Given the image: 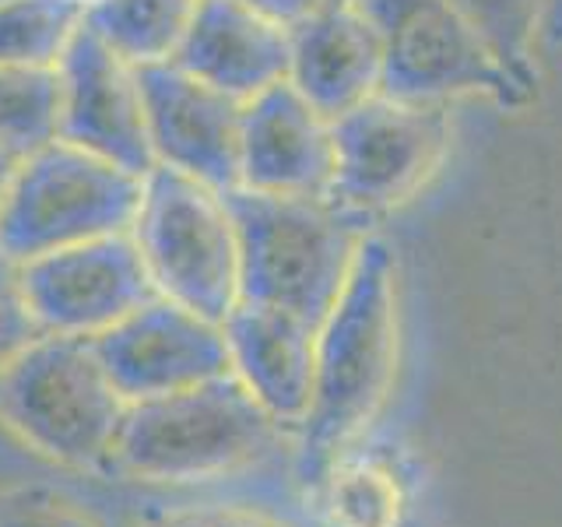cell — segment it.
Returning a JSON list of instances; mask_svg holds the SVG:
<instances>
[{
	"label": "cell",
	"mask_w": 562,
	"mask_h": 527,
	"mask_svg": "<svg viewBox=\"0 0 562 527\" xmlns=\"http://www.w3.org/2000/svg\"><path fill=\"white\" fill-rule=\"evenodd\" d=\"M60 137V67L0 64V148L25 158Z\"/></svg>",
	"instance_id": "ac0fdd59"
},
{
	"label": "cell",
	"mask_w": 562,
	"mask_h": 527,
	"mask_svg": "<svg viewBox=\"0 0 562 527\" xmlns=\"http://www.w3.org/2000/svg\"><path fill=\"white\" fill-rule=\"evenodd\" d=\"M383 35V92L450 105L488 96L520 105L531 96L506 75L450 0H359Z\"/></svg>",
	"instance_id": "ba28073f"
},
{
	"label": "cell",
	"mask_w": 562,
	"mask_h": 527,
	"mask_svg": "<svg viewBox=\"0 0 562 527\" xmlns=\"http://www.w3.org/2000/svg\"><path fill=\"white\" fill-rule=\"evenodd\" d=\"M22 278L43 330L70 338H99L158 295L131 233L22 260Z\"/></svg>",
	"instance_id": "9c48e42d"
},
{
	"label": "cell",
	"mask_w": 562,
	"mask_h": 527,
	"mask_svg": "<svg viewBox=\"0 0 562 527\" xmlns=\"http://www.w3.org/2000/svg\"><path fill=\"white\" fill-rule=\"evenodd\" d=\"M239 239V299L324 324L338 303L369 225L327 193L225 190Z\"/></svg>",
	"instance_id": "7a4b0ae2"
},
{
	"label": "cell",
	"mask_w": 562,
	"mask_h": 527,
	"mask_svg": "<svg viewBox=\"0 0 562 527\" xmlns=\"http://www.w3.org/2000/svg\"><path fill=\"white\" fill-rule=\"evenodd\" d=\"M228 373L281 429H299L310 412L316 327L289 310L239 299L222 321Z\"/></svg>",
	"instance_id": "5bb4252c"
},
{
	"label": "cell",
	"mask_w": 562,
	"mask_h": 527,
	"mask_svg": "<svg viewBox=\"0 0 562 527\" xmlns=\"http://www.w3.org/2000/svg\"><path fill=\"white\" fill-rule=\"evenodd\" d=\"M334 509L351 527H376L386 517V503L376 492L373 474H345L341 482H334Z\"/></svg>",
	"instance_id": "603a6c76"
},
{
	"label": "cell",
	"mask_w": 562,
	"mask_h": 527,
	"mask_svg": "<svg viewBox=\"0 0 562 527\" xmlns=\"http://www.w3.org/2000/svg\"><path fill=\"white\" fill-rule=\"evenodd\" d=\"M450 4L474 29L496 64L531 96L538 81L535 53L541 49V22L549 0H450Z\"/></svg>",
	"instance_id": "d6986e66"
},
{
	"label": "cell",
	"mask_w": 562,
	"mask_h": 527,
	"mask_svg": "<svg viewBox=\"0 0 562 527\" xmlns=\"http://www.w3.org/2000/svg\"><path fill=\"white\" fill-rule=\"evenodd\" d=\"M0 527H102L78 503L49 489H4L0 492Z\"/></svg>",
	"instance_id": "7402d4cb"
},
{
	"label": "cell",
	"mask_w": 562,
	"mask_h": 527,
	"mask_svg": "<svg viewBox=\"0 0 562 527\" xmlns=\"http://www.w3.org/2000/svg\"><path fill=\"white\" fill-rule=\"evenodd\" d=\"M559 46H562V0H549L541 22V49H559Z\"/></svg>",
	"instance_id": "484cf974"
},
{
	"label": "cell",
	"mask_w": 562,
	"mask_h": 527,
	"mask_svg": "<svg viewBox=\"0 0 562 527\" xmlns=\"http://www.w3.org/2000/svg\"><path fill=\"white\" fill-rule=\"evenodd\" d=\"M14 169H18V155H11L8 148H0V215H4V201H8V190L14 180Z\"/></svg>",
	"instance_id": "4316f807"
},
{
	"label": "cell",
	"mask_w": 562,
	"mask_h": 527,
	"mask_svg": "<svg viewBox=\"0 0 562 527\" xmlns=\"http://www.w3.org/2000/svg\"><path fill=\"white\" fill-rule=\"evenodd\" d=\"M289 81L327 120L383 92V35L359 0L289 25Z\"/></svg>",
	"instance_id": "9a60e30c"
},
{
	"label": "cell",
	"mask_w": 562,
	"mask_h": 527,
	"mask_svg": "<svg viewBox=\"0 0 562 527\" xmlns=\"http://www.w3.org/2000/svg\"><path fill=\"white\" fill-rule=\"evenodd\" d=\"M95 348L127 404L180 394L228 373L222 324L166 295H151L127 321L99 334Z\"/></svg>",
	"instance_id": "30bf717a"
},
{
	"label": "cell",
	"mask_w": 562,
	"mask_h": 527,
	"mask_svg": "<svg viewBox=\"0 0 562 527\" xmlns=\"http://www.w3.org/2000/svg\"><path fill=\"white\" fill-rule=\"evenodd\" d=\"M140 88L155 166L233 190L239 183L243 102L190 75L176 60L140 67Z\"/></svg>",
	"instance_id": "7c38bea8"
},
{
	"label": "cell",
	"mask_w": 562,
	"mask_h": 527,
	"mask_svg": "<svg viewBox=\"0 0 562 527\" xmlns=\"http://www.w3.org/2000/svg\"><path fill=\"white\" fill-rule=\"evenodd\" d=\"M43 334L46 330L25 292L22 260H14L8 250H0V377H4Z\"/></svg>",
	"instance_id": "44dd1931"
},
{
	"label": "cell",
	"mask_w": 562,
	"mask_h": 527,
	"mask_svg": "<svg viewBox=\"0 0 562 527\" xmlns=\"http://www.w3.org/2000/svg\"><path fill=\"white\" fill-rule=\"evenodd\" d=\"M145 527H292L278 517L257 514V509H236V506H204L187 509V514H172L162 520H151Z\"/></svg>",
	"instance_id": "cb8c5ba5"
},
{
	"label": "cell",
	"mask_w": 562,
	"mask_h": 527,
	"mask_svg": "<svg viewBox=\"0 0 562 527\" xmlns=\"http://www.w3.org/2000/svg\"><path fill=\"white\" fill-rule=\"evenodd\" d=\"M131 236L158 295L211 321L239 303V239L225 190L187 172H145Z\"/></svg>",
	"instance_id": "5b68a950"
},
{
	"label": "cell",
	"mask_w": 562,
	"mask_h": 527,
	"mask_svg": "<svg viewBox=\"0 0 562 527\" xmlns=\"http://www.w3.org/2000/svg\"><path fill=\"white\" fill-rule=\"evenodd\" d=\"M334 176V120L278 81L243 102L239 183L263 193H327Z\"/></svg>",
	"instance_id": "4fadbf2b"
},
{
	"label": "cell",
	"mask_w": 562,
	"mask_h": 527,
	"mask_svg": "<svg viewBox=\"0 0 562 527\" xmlns=\"http://www.w3.org/2000/svg\"><path fill=\"white\" fill-rule=\"evenodd\" d=\"M172 60L246 102L263 88L289 81V25L243 0H198Z\"/></svg>",
	"instance_id": "2e32d148"
},
{
	"label": "cell",
	"mask_w": 562,
	"mask_h": 527,
	"mask_svg": "<svg viewBox=\"0 0 562 527\" xmlns=\"http://www.w3.org/2000/svg\"><path fill=\"white\" fill-rule=\"evenodd\" d=\"M278 422L225 373L127 408L110 464L137 482H204L257 464L281 439Z\"/></svg>",
	"instance_id": "3957f363"
},
{
	"label": "cell",
	"mask_w": 562,
	"mask_h": 527,
	"mask_svg": "<svg viewBox=\"0 0 562 527\" xmlns=\"http://www.w3.org/2000/svg\"><path fill=\"white\" fill-rule=\"evenodd\" d=\"M145 176L57 137L18 158L0 215V250L32 260L64 246L131 233Z\"/></svg>",
	"instance_id": "8992f818"
},
{
	"label": "cell",
	"mask_w": 562,
	"mask_h": 527,
	"mask_svg": "<svg viewBox=\"0 0 562 527\" xmlns=\"http://www.w3.org/2000/svg\"><path fill=\"white\" fill-rule=\"evenodd\" d=\"M243 4L271 14L274 22H281V25H295V22H303V18L324 11V8L345 4V0H243Z\"/></svg>",
	"instance_id": "d4e9b609"
},
{
	"label": "cell",
	"mask_w": 562,
	"mask_h": 527,
	"mask_svg": "<svg viewBox=\"0 0 562 527\" xmlns=\"http://www.w3.org/2000/svg\"><path fill=\"white\" fill-rule=\"evenodd\" d=\"M447 145V105L380 92L334 120V176L327 198L369 225L422 190L443 162Z\"/></svg>",
	"instance_id": "52a82bcc"
},
{
	"label": "cell",
	"mask_w": 562,
	"mask_h": 527,
	"mask_svg": "<svg viewBox=\"0 0 562 527\" xmlns=\"http://www.w3.org/2000/svg\"><path fill=\"white\" fill-rule=\"evenodd\" d=\"M127 408L95 338L43 334L0 377V422L22 444L67 468L110 464Z\"/></svg>",
	"instance_id": "277c9868"
},
{
	"label": "cell",
	"mask_w": 562,
	"mask_h": 527,
	"mask_svg": "<svg viewBox=\"0 0 562 527\" xmlns=\"http://www.w3.org/2000/svg\"><path fill=\"white\" fill-rule=\"evenodd\" d=\"M81 4H85V8H88V4H92V0H81Z\"/></svg>",
	"instance_id": "83f0119b"
},
{
	"label": "cell",
	"mask_w": 562,
	"mask_h": 527,
	"mask_svg": "<svg viewBox=\"0 0 562 527\" xmlns=\"http://www.w3.org/2000/svg\"><path fill=\"white\" fill-rule=\"evenodd\" d=\"M0 4H8V0H0Z\"/></svg>",
	"instance_id": "f1b7e54d"
},
{
	"label": "cell",
	"mask_w": 562,
	"mask_h": 527,
	"mask_svg": "<svg viewBox=\"0 0 562 527\" xmlns=\"http://www.w3.org/2000/svg\"><path fill=\"white\" fill-rule=\"evenodd\" d=\"M60 137L145 176L155 169L140 67L81 25L60 57Z\"/></svg>",
	"instance_id": "8fae6325"
},
{
	"label": "cell",
	"mask_w": 562,
	"mask_h": 527,
	"mask_svg": "<svg viewBox=\"0 0 562 527\" xmlns=\"http://www.w3.org/2000/svg\"><path fill=\"white\" fill-rule=\"evenodd\" d=\"M394 254L369 233L338 303L316 327V369L310 412L299 422V479L324 482L338 450L356 439L394 380L397 356V289Z\"/></svg>",
	"instance_id": "6da1fadb"
},
{
	"label": "cell",
	"mask_w": 562,
	"mask_h": 527,
	"mask_svg": "<svg viewBox=\"0 0 562 527\" xmlns=\"http://www.w3.org/2000/svg\"><path fill=\"white\" fill-rule=\"evenodd\" d=\"M198 0H92L85 25L134 67L166 64L176 57Z\"/></svg>",
	"instance_id": "e0dca14e"
},
{
	"label": "cell",
	"mask_w": 562,
	"mask_h": 527,
	"mask_svg": "<svg viewBox=\"0 0 562 527\" xmlns=\"http://www.w3.org/2000/svg\"><path fill=\"white\" fill-rule=\"evenodd\" d=\"M81 25V0H8L0 4V64L57 67Z\"/></svg>",
	"instance_id": "ffe728a7"
}]
</instances>
